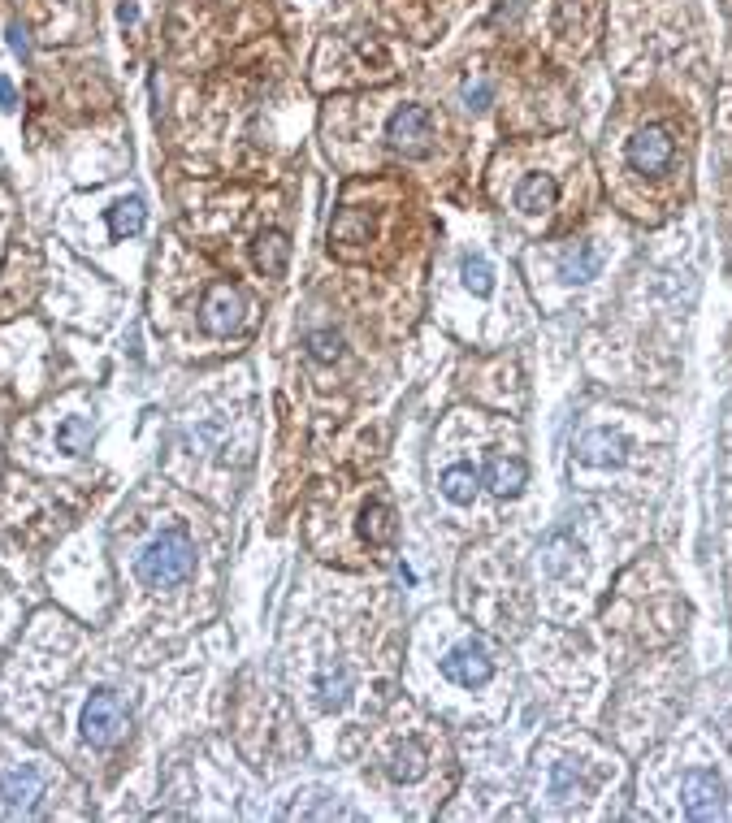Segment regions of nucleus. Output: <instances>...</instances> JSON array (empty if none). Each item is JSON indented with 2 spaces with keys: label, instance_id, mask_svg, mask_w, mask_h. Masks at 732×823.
<instances>
[{
  "label": "nucleus",
  "instance_id": "obj_8",
  "mask_svg": "<svg viewBox=\"0 0 732 823\" xmlns=\"http://www.w3.org/2000/svg\"><path fill=\"white\" fill-rule=\"evenodd\" d=\"M525 477H529V468L525 460H503V455H494V460L486 464V473H481V486H490L499 499H516L520 490H525Z\"/></svg>",
  "mask_w": 732,
  "mask_h": 823
},
{
  "label": "nucleus",
  "instance_id": "obj_5",
  "mask_svg": "<svg viewBox=\"0 0 732 823\" xmlns=\"http://www.w3.org/2000/svg\"><path fill=\"white\" fill-rule=\"evenodd\" d=\"M681 798H685L689 819H715V815H724V780L715 772H685Z\"/></svg>",
  "mask_w": 732,
  "mask_h": 823
},
{
  "label": "nucleus",
  "instance_id": "obj_18",
  "mask_svg": "<svg viewBox=\"0 0 732 823\" xmlns=\"http://www.w3.org/2000/svg\"><path fill=\"white\" fill-rule=\"evenodd\" d=\"M598 265H603V256H598V247L594 243H577V252H568L564 256V278L568 282H590Z\"/></svg>",
  "mask_w": 732,
  "mask_h": 823
},
{
  "label": "nucleus",
  "instance_id": "obj_3",
  "mask_svg": "<svg viewBox=\"0 0 732 823\" xmlns=\"http://www.w3.org/2000/svg\"><path fill=\"white\" fill-rule=\"evenodd\" d=\"M386 139H390V148L403 156H425L429 143H434V113H429L425 104H403V109L390 117Z\"/></svg>",
  "mask_w": 732,
  "mask_h": 823
},
{
  "label": "nucleus",
  "instance_id": "obj_7",
  "mask_svg": "<svg viewBox=\"0 0 732 823\" xmlns=\"http://www.w3.org/2000/svg\"><path fill=\"white\" fill-rule=\"evenodd\" d=\"M672 161V135L663 126H646L629 139V165L637 174H659Z\"/></svg>",
  "mask_w": 732,
  "mask_h": 823
},
{
  "label": "nucleus",
  "instance_id": "obj_16",
  "mask_svg": "<svg viewBox=\"0 0 732 823\" xmlns=\"http://www.w3.org/2000/svg\"><path fill=\"white\" fill-rule=\"evenodd\" d=\"M390 776H395L399 785H412V780H421V776H425V750L416 746V741L399 746L395 754H390Z\"/></svg>",
  "mask_w": 732,
  "mask_h": 823
},
{
  "label": "nucleus",
  "instance_id": "obj_24",
  "mask_svg": "<svg viewBox=\"0 0 732 823\" xmlns=\"http://www.w3.org/2000/svg\"><path fill=\"white\" fill-rule=\"evenodd\" d=\"M0 104H5V109L13 104V83H9V78H0Z\"/></svg>",
  "mask_w": 732,
  "mask_h": 823
},
{
  "label": "nucleus",
  "instance_id": "obj_23",
  "mask_svg": "<svg viewBox=\"0 0 732 823\" xmlns=\"http://www.w3.org/2000/svg\"><path fill=\"white\" fill-rule=\"evenodd\" d=\"M9 44L18 48L22 57H26V52H31V39H26V31H22V26H9Z\"/></svg>",
  "mask_w": 732,
  "mask_h": 823
},
{
  "label": "nucleus",
  "instance_id": "obj_10",
  "mask_svg": "<svg viewBox=\"0 0 732 823\" xmlns=\"http://www.w3.org/2000/svg\"><path fill=\"white\" fill-rule=\"evenodd\" d=\"M39 793H44V785H39L35 767H22V772H9L5 780H0V802L13 806V811H31Z\"/></svg>",
  "mask_w": 732,
  "mask_h": 823
},
{
  "label": "nucleus",
  "instance_id": "obj_13",
  "mask_svg": "<svg viewBox=\"0 0 732 823\" xmlns=\"http://www.w3.org/2000/svg\"><path fill=\"white\" fill-rule=\"evenodd\" d=\"M360 533H364V538H369L373 546H390V542H395V512H390V503L373 499L369 507H364Z\"/></svg>",
  "mask_w": 732,
  "mask_h": 823
},
{
  "label": "nucleus",
  "instance_id": "obj_11",
  "mask_svg": "<svg viewBox=\"0 0 732 823\" xmlns=\"http://www.w3.org/2000/svg\"><path fill=\"white\" fill-rule=\"evenodd\" d=\"M577 455L585 464H598V468H611V464H620L624 460V438L616 434H607V429H590V434L581 438V447Z\"/></svg>",
  "mask_w": 732,
  "mask_h": 823
},
{
  "label": "nucleus",
  "instance_id": "obj_21",
  "mask_svg": "<svg viewBox=\"0 0 732 823\" xmlns=\"http://www.w3.org/2000/svg\"><path fill=\"white\" fill-rule=\"evenodd\" d=\"M308 356L321 360V364H334L338 356H343V334H334V330H312V334H308Z\"/></svg>",
  "mask_w": 732,
  "mask_h": 823
},
{
  "label": "nucleus",
  "instance_id": "obj_14",
  "mask_svg": "<svg viewBox=\"0 0 732 823\" xmlns=\"http://www.w3.org/2000/svg\"><path fill=\"white\" fill-rule=\"evenodd\" d=\"M477 486H481V473L473 464H451L447 473L438 477V490L447 494L451 503H473V494H477Z\"/></svg>",
  "mask_w": 732,
  "mask_h": 823
},
{
  "label": "nucleus",
  "instance_id": "obj_19",
  "mask_svg": "<svg viewBox=\"0 0 732 823\" xmlns=\"http://www.w3.org/2000/svg\"><path fill=\"white\" fill-rule=\"evenodd\" d=\"M317 694H321V702L325 707H338L347 694H351V676H347V668H325L321 676H317Z\"/></svg>",
  "mask_w": 732,
  "mask_h": 823
},
{
  "label": "nucleus",
  "instance_id": "obj_1",
  "mask_svg": "<svg viewBox=\"0 0 732 823\" xmlns=\"http://www.w3.org/2000/svg\"><path fill=\"white\" fill-rule=\"evenodd\" d=\"M191 568H195V546L182 529H165L161 538H152L135 559L139 581L152 585V590H169V585L187 581Z\"/></svg>",
  "mask_w": 732,
  "mask_h": 823
},
{
  "label": "nucleus",
  "instance_id": "obj_6",
  "mask_svg": "<svg viewBox=\"0 0 732 823\" xmlns=\"http://www.w3.org/2000/svg\"><path fill=\"white\" fill-rule=\"evenodd\" d=\"M442 676L455 685H464V689H473V685H486L490 676H494V663L486 655V646H477V642H464V646H455L447 650V659H442Z\"/></svg>",
  "mask_w": 732,
  "mask_h": 823
},
{
  "label": "nucleus",
  "instance_id": "obj_9",
  "mask_svg": "<svg viewBox=\"0 0 732 823\" xmlns=\"http://www.w3.org/2000/svg\"><path fill=\"white\" fill-rule=\"evenodd\" d=\"M555 200H559V182L551 174H529L516 187V208H520V213H529V217L551 213Z\"/></svg>",
  "mask_w": 732,
  "mask_h": 823
},
{
  "label": "nucleus",
  "instance_id": "obj_15",
  "mask_svg": "<svg viewBox=\"0 0 732 823\" xmlns=\"http://www.w3.org/2000/svg\"><path fill=\"white\" fill-rule=\"evenodd\" d=\"M143 221H148V208H143L139 195H130V200H122L109 213V230H113V239H126V234L143 230Z\"/></svg>",
  "mask_w": 732,
  "mask_h": 823
},
{
  "label": "nucleus",
  "instance_id": "obj_12",
  "mask_svg": "<svg viewBox=\"0 0 732 823\" xmlns=\"http://www.w3.org/2000/svg\"><path fill=\"white\" fill-rule=\"evenodd\" d=\"M286 260H291V243H286L282 230H269L256 239V265L265 278H282L286 273Z\"/></svg>",
  "mask_w": 732,
  "mask_h": 823
},
{
  "label": "nucleus",
  "instance_id": "obj_2",
  "mask_svg": "<svg viewBox=\"0 0 732 823\" xmlns=\"http://www.w3.org/2000/svg\"><path fill=\"white\" fill-rule=\"evenodd\" d=\"M83 737L91 741L96 750H109L117 741L126 737V707L117 702V694L109 689H96L83 707Z\"/></svg>",
  "mask_w": 732,
  "mask_h": 823
},
{
  "label": "nucleus",
  "instance_id": "obj_4",
  "mask_svg": "<svg viewBox=\"0 0 732 823\" xmlns=\"http://www.w3.org/2000/svg\"><path fill=\"white\" fill-rule=\"evenodd\" d=\"M243 295L234 291V286H213V291L204 295V304H200V325H204V334H234L243 325Z\"/></svg>",
  "mask_w": 732,
  "mask_h": 823
},
{
  "label": "nucleus",
  "instance_id": "obj_22",
  "mask_svg": "<svg viewBox=\"0 0 732 823\" xmlns=\"http://www.w3.org/2000/svg\"><path fill=\"white\" fill-rule=\"evenodd\" d=\"M464 100H468V109H486L490 83H468V87H464Z\"/></svg>",
  "mask_w": 732,
  "mask_h": 823
},
{
  "label": "nucleus",
  "instance_id": "obj_17",
  "mask_svg": "<svg viewBox=\"0 0 732 823\" xmlns=\"http://www.w3.org/2000/svg\"><path fill=\"white\" fill-rule=\"evenodd\" d=\"M57 451H65V455L91 451V421L87 416H70V421L57 425Z\"/></svg>",
  "mask_w": 732,
  "mask_h": 823
},
{
  "label": "nucleus",
  "instance_id": "obj_20",
  "mask_svg": "<svg viewBox=\"0 0 732 823\" xmlns=\"http://www.w3.org/2000/svg\"><path fill=\"white\" fill-rule=\"evenodd\" d=\"M464 286L473 295H490V286H494V269H490V260L486 256H464Z\"/></svg>",
  "mask_w": 732,
  "mask_h": 823
}]
</instances>
